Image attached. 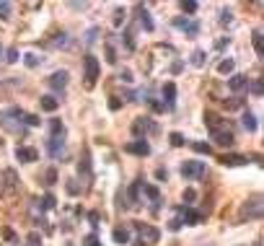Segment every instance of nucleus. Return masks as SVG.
Listing matches in <instances>:
<instances>
[{
    "label": "nucleus",
    "instance_id": "obj_34",
    "mask_svg": "<svg viewBox=\"0 0 264 246\" xmlns=\"http://www.w3.org/2000/svg\"><path fill=\"white\" fill-rule=\"evenodd\" d=\"M24 62H26V65H29V68H36V65H39V62H42V57H36L34 52H26V54H24Z\"/></svg>",
    "mask_w": 264,
    "mask_h": 246
},
{
    "label": "nucleus",
    "instance_id": "obj_1",
    "mask_svg": "<svg viewBox=\"0 0 264 246\" xmlns=\"http://www.w3.org/2000/svg\"><path fill=\"white\" fill-rule=\"evenodd\" d=\"M259 218H262V195H254L251 199H246V202L241 205L239 221L246 223V221H259Z\"/></svg>",
    "mask_w": 264,
    "mask_h": 246
},
{
    "label": "nucleus",
    "instance_id": "obj_53",
    "mask_svg": "<svg viewBox=\"0 0 264 246\" xmlns=\"http://www.w3.org/2000/svg\"><path fill=\"white\" fill-rule=\"evenodd\" d=\"M135 246H145V244H143V241H135Z\"/></svg>",
    "mask_w": 264,
    "mask_h": 246
},
{
    "label": "nucleus",
    "instance_id": "obj_7",
    "mask_svg": "<svg viewBox=\"0 0 264 246\" xmlns=\"http://www.w3.org/2000/svg\"><path fill=\"white\" fill-rule=\"evenodd\" d=\"M181 176H184V179L205 176V163L202 161H187V163H181Z\"/></svg>",
    "mask_w": 264,
    "mask_h": 246
},
{
    "label": "nucleus",
    "instance_id": "obj_30",
    "mask_svg": "<svg viewBox=\"0 0 264 246\" xmlns=\"http://www.w3.org/2000/svg\"><path fill=\"white\" fill-rule=\"evenodd\" d=\"M205 57H207V54H205L202 49H194V52H192V65H194V68H202V65H205Z\"/></svg>",
    "mask_w": 264,
    "mask_h": 246
},
{
    "label": "nucleus",
    "instance_id": "obj_22",
    "mask_svg": "<svg viewBox=\"0 0 264 246\" xmlns=\"http://www.w3.org/2000/svg\"><path fill=\"white\" fill-rule=\"evenodd\" d=\"M39 104H42V109H44V112H57V106H60V101H57V98H54V96H42L39 98Z\"/></svg>",
    "mask_w": 264,
    "mask_h": 246
},
{
    "label": "nucleus",
    "instance_id": "obj_4",
    "mask_svg": "<svg viewBox=\"0 0 264 246\" xmlns=\"http://www.w3.org/2000/svg\"><path fill=\"white\" fill-rule=\"evenodd\" d=\"M158 130V124L150 120V117H138V120L132 122V135L138 140H145V135H153Z\"/></svg>",
    "mask_w": 264,
    "mask_h": 246
},
{
    "label": "nucleus",
    "instance_id": "obj_24",
    "mask_svg": "<svg viewBox=\"0 0 264 246\" xmlns=\"http://www.w3.org/2000/svg\"><path fill=\"white\" fill-rule=\"evenodd\" d=\"M112 236H114V241H117V244H122V246H124V244H130V231H127V228H114V233H112Z\"/></svg>",
    "mask_w": 264,
    "mask_h": 246
},
{
    "label": "nucleus",
    "instance_id": "obj_33",
    "mask_svg": "<svg viewBox=\"0 0 264 246\" xmlns=\"http://www.w3.org/2000/svg\"><path fill=\"white\" fill-rule=\"evenodd\" d=\"M11 11H13V5L5 3V0H0V18H3V21H8V18H11Z\"/></svg>",
    "mask_w": 264,
    "mask_h": 246
},
{
    "label": "nucleus",
    "instance_id": "obj_27",
    "mask_svg": "<svg viewBox=\"0 0 264 246\" xmlns=\"http://www.w3.org/2000/svg\"><path fill=\"white\" fill-rule=\"evenodd\" d=\"M233 70H236V62L233 60H223L220 65H217V73H223V75H231Z\"/></svg>",
    "mask_w": 264,
    "mask_h": 246
},
{
    "label": "nucleus",
    "instance_id": "obj_28",
    "mask_svg": "<svg viewBox=\"0 0 264 246\" xmlns=\"http://www.w3.org/2000/svg\"><path fill=\"white\" fill-rule=\"evenodd\" d=\"M251 42H254V49H257V54H264V44H262V31L259 29H254Z\"/></svg>",
    "mask_w": 264,
    "mask_h": 246
},
{
    "label": "nucleus",
    "instance_id": "obj_19",
    "mask_svg": "<svg viewBox=\"0 0 264 246\" xmlns=\"http://www.w3.org/2000/svg\"><path fill=\"white\" fill-rule=\"evenodd\" d=\"M241 124H243V130H246V132H257V127H259L257 117H254L251 112H243V117H241Z\"/></svg>",
    "mask_w": 264,
    "mask_h": 246
},
{
    "label": "nucleus",
    "instance_id": "obj_21",
    "mask_svg": "<svg viewBox=\"0 0 264 246\" xmlns=\"http://www.w3.org/2000/svg\"><path fill=\"white\" fill-rule=\"evenodd\" d=\"M246 83H249V78H246V75H231V80H228V88L239 94V91H243V88H246Z\"/></svg>",
    "mask_w": 264,
    "mask_h": 246
},
{
    "label": "nucleus",
    "instance_id": "obj_2",
    "mask_svg": "<svg viewBox=\"0 0 264 246\" xmlns=\"http://www.w3.org/2000/svg\"><path fill=\"white\" fill-rule=\"evenodd\" d=\"M0 127H3L5 132H13V135H26L29 132V127H24L21 120H16V114L11 112V109L0 112Z\"/></svg>",
    "mask_w": 264,
    "mask_h": 246
},
{
    "label": "nucleus",
    "instance_id": "obj_36",
    "mask_svg": "<svg viewBox=\"0 0 264 246\" xmlns=\"http://www.w3.org/2000/svg\"><path fill=\"white\" fill-rule=\"evenodd\" d=\"M49 130H52V135H65V127H62L60 120H49Z\"/></svg>",
    "mask_w": 264,
    "mask_h": 246
},
{
    "label": "nucleus",
    "instance_id": "obj_37",
    "mask_svg": "<svg viewBox=\"0 0 264 246\" xmlns=\"http://www.w3.org/2000/svg\"><path fill=\"white\" fill-rule=\"evenodd\" d=\"M26 246H42V236L36 231H31L29 236H26Z\"/></svg>",
    "mask_w": 264,
    "mask_h": 246
},
{
    "label": "nucleus",
    "instance_id": "obj_3",
    "mask_svg": "<svg viewBox=\"0 0 264 246\" xmlns=\"http://www.w3.org/2000/svg\"><path fill=\"white\" fill-rule=\"evenodd\" d=\"M83 78H86V88H94L98 80V60L91 52L83 57Z\"/></svg>",
    "mask_w": 264,
    "mask_h": 246
},
{
    "label": "nucleus",
    "instance_id": "obj_42",
    "mask_svg": "<svg viewBox=\"0 0 264 246\" xmlns=\"http://www.w3.org/2000/svg\"><path fill=\"white\" fill-rule=\"evenodd\" d=\"M47 44H49V47H65V44H68V34H57V39H52Z\"/></svg>",
    "mask_w": 264,
    "mask_h": 246
},
{
    "label": "nucleus",
    "instance_id": "obj_48",
    "mask_svg": "<svg viewBox=\"0 0 264 246\" xmlns=\"http://www.w3.org/2000/svg\"><path fill=\"white\" fill-rule=\"evenodd\" d=\"M120 80H122V83H132V73L130 70H122L120 73Z\"/></svg>",
    "mask_w": 264,
    "mask_h": 246
},
{
    "label": "nucleus",
    "instance_id": "obj_52",
    "mask_svg": "<svg viewBox=\"0 0 264 246\" xmlns=\"http://www.w3.org/2000/svg\"><path fill=\"white\" fill-rule=\"evenodd\" d=\"M0 195H5V184H3V179H0Z\"/></svg>",
    "mask_w": 264,
    "mask_h": 246
},
{
    "label": "nucleus",
    "instance_id": "obj_18",
    "mask_svg": "<svg viewBox=\"0 0 264 246\" xmlns=\"http://www.w3.org/2000/svg\"><path fill=\"white\" fill-rule=\"evenodd\" d=\"M213 140H215V145H220V148H231V145L236 143L233 132H215Z\"/></svg>",
    "mask_w": 264,
    "mask_h": 246
},
{
    "label": "nucleus",
    "instance_id": "obj_14",
    "mask_svg": "<svg viewBox=\"0 0 264 246\" xmlns=\"http://www.w3.org/2000/svg\"><path fill=\"white\" fill-rule=\"evenodd\" d=\"M16 161L34 163V161H39V153H36L34 148H21V145H18V148H16Z\"/></svg>",
    "mask_w": 264,
    "mask_h": 246
},
{
    "label": "nucleus",
    "instance_id": "obj_5",
    "mask_svg": "<svg viewBox=\"0 0 264 246\" xmlns=\"http://www.w3.org/2000/svg\"><path fill=\"white\" fill-rule=\"evenodd\" d=\"M135 231L140 233V239H138V241H143L145 246H150V244H158V239H161V231L156 228V225H145V223H135Z\"/></svg>",
    "mask_w": 264,
    "mask_h": 246
},
{
    "label": "nucleus",
    "instance_id": "obj_16",
    "mask_svg": "<svg viewBox=\"0 0 264 246\" xmlns=\"http://www.w3.org/2000/svg\"><path fill=\"white\" fill-rule=\"evenodd\" d=\"M135 11H138V18H140V26H143L145 31H153V29H156V26H153V18H150V13L145 11V8H143L140 3L135 5Z\"/></svg>",
    "mask_w": 264,
    "mask_h": 246
},
{
    "label": "nucleus",
    "instance_id": "obj_35",
    "mask_svg": "<svg viewBox=\"0 0 264 246\" xmlns=\"http://www.w3.org/2000/svg\"><path fill=\"white\" fill-rule=\"evenodd\" d=\"M192 150L202 153V156H210V153H213V148H210L207 143H192Z\"/></svg>",
    "mask_w": 264,
    "mask_h": 246
},
{
    "label": "nucleus",
    "instance_id": "obj_46",
    "mask_svg": "<svg viewBox=\"0 0 264 246\" xmlns=\"http://www.w3.org/2000/svg\"><path fill=\"white\" fill-rule=\"evenodd\" d=\"M106 62H109V65H114V62H117V54H114L112 44H106Z\"/></svg>",
    "mask_w": 264,
    "mask_h": 246
},
{
    "label": "nucleus",
    "instance_id": "obj_49",
    "mask_svg": "<svg viewBox=\"0 0 264 246\" xmlns=\"http://www.w3.org/2000/svg\"><path fill=\"white\" fill-rule=\"evenodd\" d=\"M5 54H8V57H5L8 62H16V60H18V49H16V47H11V49H8Z\"/></svg>",
    "mask_w": 264,
    "mask_h": 246
},
{
    "label": "nucleus",
    "instance_id": "obj_44",
    "mask_svg": "<svg viewBox=\"0 0 264 246\" xmlns=\"http://www.w3.org/2000/svg\"><path fill=\"white\" fill-rule=\"evenodd\" d=\"M83 246H104V244H101V241H98V239H96V236H94V233H88V236H86V239H83Z\"/></svg>",
    "mask_w": 264,
    "mask_h": 246
},
{
    "label": "nucleus",
    "instance_id": "obj_13",
    "mask_svg": "<svg viewBox=\"0 0 264 246\" xmlns=\"http://www.w3.org/2000/svg\"><path fill=\"white\" fill-rule=\"evenodd\" d=\"M181 218H179V223L181 225H197V223H202V213H197V210H189V207H181Z\"/></svg>",
    "mask_w": 264,
    "mask_h": 246
},
{
    "label": "nucleus",
    "instance_id": "obj_47",
    "mask_svg": "<svg viewBox=\"0 0 264 246\" xmlns=\"http://www.w3.org/2000/svg\"><path fill=\"white\" fill-rule=\"evenodd\" d=\"M88 221H91V225H94V228H98V223H101V215L94 210V213H88Z\"/></svg>",
    "mask_w": 264,
    "mask_h": 246
},
{
    "label": "nucleus",
    "instance_id": "obj_6",
    "mask_svg": "<svg viewBox=\"0 0 264 246\" xmlns=\"http://www.w3.org/2000/svg\"><path fill=\"white\" fill-rule=\"evenodd\" d=\"M205 124L210 127V132H233V124L228 120H223V117H217V114H205Z\"/></svg>",
    "mask_w": 264,
    "mask_h": 246
},
{
    "label": "nucleus",
    "instance_id": "obj_51",
    "mask_svg": "<svg viewBox=\"0 0 264 246\" xmlns=\"http://www.w3.org/2000/svg\"><path fill=\"white\" fill-rule=\"evenodd\" d=\"M96 34H98V29H91V31H88V36H86V42L91 44V42H94V39H96Z\"/></svg>",
    "mask_w": 264,
    "mask_h": 246
},
{
    "label": "nucleus",
    "instance_id": "obj_8",
    "mask_svg": "<svg viewBox=\"0 0 264 246\" xmlns=\"http://www.w3.org/2000/svg\"><path fill=\"white\" fill-rule=\"evenodd\" d=\"M47 86L52 91H57V94H62V91L68 88V70H57V73H52V75L47 78Z\"/></svg>",
    "mask_w": 264,
    "mask_h": 246
},
{
    "label": "nucleus",
    "instance_id": "obj_25",
    "mask_svg": "<svg viewBox=\"0 0 264 246\" xmlns=\"http://www.w3.org/2000/svg\"><path fill=\"white\" fill-rule=\"evenodd\" d=\"M122 44L127 49H135V34H132V26H127L124 34H122Z\"/></svg>",
    "mask_w": 264,
    "mask_h": 246
},
{
    "label": "nucleus",
    "instance_id": "obj_32",
    "mask_svg": "<svg viewBox=\"0 0 264 246\" xmlns=\"http://www.w3.org/2000/svg\"><path fill=\"white\" fill-rule=\"evenodd\" d=\"M168 140H171V145H174V148H181V145H187V140H184V135H181V132H171Z\"/></svg>",
    "mask_w": 264,
    "mask_h": 246
},
{
    "label": "nucleus",
    "instance_id": "obj_23",
    "mask_svg": "<svg viewBox=\"0 0 264 246\" xmlns=\"http://www.w3.org/2000/svg\"><path fill=\"white\" fill-rule=\"evenodd\" d=\"M140 189H143V192L153 199V202H161V192H158V189L153 187V184H143V181H140Z\"/></svg>",
    "mask_w": 264,
    "mask_h": 246
},
{
    "label": "nucleus",
    "instance_id": "obj_41",
    "mask_svg": "<svg viewBox=\"0 0 264 246\" xmlns=\"http://www.w3.org/2000/svg\"><path fill=\"white\" fill-rule=\"evenodd\" d=\"M197 3H194V0H184V3H181V11H184V13H197Z\"/></svg>",
    "mask_w": 264,
    "mask_h": 246
},
{
    "label": "nucleus",
    "instance_id": "obj_11",
    "mask_svg": "<svg viewBox=\"0 0 264 246\" xmlns=\"http://www.w3.org/2000/svg\"><path fill=\"white\" fill-rule=\"evenodd\" d=\"M78 174L86 179V184H91V179H94V171H91V153H88V148L83 150V156H80V163H78Z\"/></svg>",
    "mask_w": 264,
    "mask_h": 246
},
{
    "label": "nucleus",
    "instance_id": "obj_43",
    "mask_svg": "<svg viewBox=\"0 0 264 246\" xmlns=\"http://www.w3.org/2000/svg\"><path fill=\"white\" fill-rule=\"evenodd\" d=\"M124 8H117V11H114V18H112V21H114V26H122L124 24Z\"/></svg>",
    "mask_w": 264,
    "mask_h": 246
},
{
    "label": "nucleus",
    "instance_id": "obj_31",
    "mask_svg": "<svg viewBox=\"0 0 264 246\" xmlns=\"http://www.w3.org/2000/svg\"><path fill=\"white\" fill-rule=\"evenodd\" d=\"M44 184H47V187H54V184H57V171H54V169H47V171H44Z\"/></svg>",
    "mask_w": 264,
    "mask_h": 246
},
{
    "label": "nucleus",
    "instance_id": "obj_17",
    "mask_svg": "<svg viewBox=\"0 0 264 246\" xmlns=\"http://www.w3.org/2000/svg\"><path fill=\"white\" fill-rule=\"evenodd\" d=\"M220 163H223V166H246L249 158L246 156H236V153H231V156L225 153V156L220 158Z\"/></svg>",
    "mask_w": 264,
    "mask_h": 246
},
{
    "label": "nucleus",
    "instance_id": "obj_10",
    "mask_svg": "<svg viewBox=\"0 0 264 246\" xmlns=\"http://www.w3.org/2000/svg\"><path fill=\"white\" fill-rule=\"evenodd\" d=\"M62 150H65V135H52L47 140V153L52 158H60Z\"/></svg>",
    "mask_w": 264,
    "mask_h": 246
},
{
    "label": "nucleus",
    "instance_id": "obj_29",
    "mask_svg": "<svg viewBox=\"0 0 264 246\" xmlns=\"http://www.w3.org/2000/svg\"><path fill=\"white\" fill-rule=\"evenodd\" d=\"M36 202H39L42 210H52V207H54V195H44L42 199H36Z\"/></svg>",
    "mask_w": 264,
    "mask_h": 246
},
{
    "label": "nucleus",
    "instance_id": "obj_45",
    "mask_svg": "<svg viewBox=\"0 0 264 246\" xmlns=\"http://www.w3.org/2000/svg\"><path fill=\"white\" fill-rule=\"evenodd\" d=\"M181 197H184L187 205H192L194 199H197V192H194V189H184V195H181Z\"/></svg>",
    "mask_w": 264,
    "mask_h": 246
},
{
    "label": "nucleus",
    "instance_id": "obj_15",
    "mask_svg": "<svg viewBox=\"0 0 264 246\" xmlns=\"http://www.w3.org/2000/svg\"><path fill=\"white\" fill-rule=\"evenodd\" d=\"M174 104H176V86L166 83L163 86V109H174Z\"/></svg>",
    "mask_w": 264,
    "mask_h": 246
},
{
    "label": "nucleus",
    "instance_id": "obj_9",
    "mask_svg": "<svg viewBox=\"0 0 264 246\" xmlns=\"http://www.w3.org/2000/svg\"><path fill=\"white\" fill-rule=\"evenodd\" d=\"M174 26H176V29H181L187 36H197V34H199V24L194 21V18L179 16V18H174Z\"/></svg>",
    "mask_w": 264,
    "mask_h": 246
},
{
    "label": "nucleus",
    "instance_id": "obj_26",
    "mask_svg": "<svg viewBox=\"0 0 264 246\" xmlns=\"http://www.w3.org/2000/svg\"><path fill=\"white\" fill-rule=\"evenodd\" d=\"M3 176L8 179V181H5V189H8V192H16V189H18V179H16V174H13L11 169H8Z\"/></svg>",
    "mask_w": 264,
    "mask_h": 246
},
{
    "label": "nucleus",
    "instance_id": "obj_39",
    "mask_svg": "<svg viewBox=\"0 0 264 246\" xmlns=\"http://www.w3.org/2000/svg\"><path fill=\"white\" fill-rule=\"evenodd\" d=\"M231 21H233V11H231V8H223V11H220V24L228 26Z\"/></svg>",
    "mask_w": 264,
    "mask_h": 246
},
{
    "label": "nucleus",
    "instance_id": "obj_12",
    "mask_svg": "<svg viewBox=\"0 0 264 246\" xmlns=\"http://www.w3.org/2000/svg\"><path fill=\"white\" fill-rule=\"evenodd\" d=\"M124 153H132V156H148L150 153V145L145 140H132L124 145Z\"/></svg>",
    "mask_w": 264,
    "mask_h": 246
},
{
    "label": "nucleus",
    "instance_id": "obj_50",
    "mask_svg": "<svg viewBox=\"0 0 264 246\" xmlns=\"http://www.w3.org/2000/svg\"><path fill=\"white\" fill-rule=\"evenodd\" d=\"M181 228V223H179V218H174V221L168 223V231H179Z\"/></svg>",
    "mask_w": 264,
    "mask_h": 246
},
{
    "label": "nucleus",
    "instance_id": "obj_38",
    "mask_svg": "<svg viewBox=\"0 0 264 246\" xmlns=\"http://www.w3.org/2000/svg\"><path fill=\"white\" fill-rule=\"evenodd\" d=\"M65 189H68V195H80V189H83V187H80L75 179H70L68 184H65Z\"/></svg>",
    "mask_w": 264,
    "mask_h": 246
},
{
    "label": "nucleus",
    "instance_id": "obj_40",
    "mask_svg": "<svg viewBox=\"0 0 264 246\" xmlns=\"http://www.w3.org/2000/svg\"><path fill=\"white\" fill-rule=\"evenodd\" d=\"M223 106L228 109V112H231V109H241V106H243V98H231V101L225 98V101H223Z\"/></svg>",
    "mask_w": 264,
    "mask_h": 246
},
{
    "label": "nucleus",
    "instance_id": "obj_20",
    "mask_svg": "<svg viewBox=\"0 0 264 246\" xmlns=\"http://www.w3.org/2000/svg\"><path fill=\"white\" fill-rule=\"evenodd\" d=\"M246 91H249L254 98H262V94H264V80L262 78H254L251 83H246Z\"/></svg>",
    "mask_w": 264,
    "mask_h": 246
}]
</instances>
